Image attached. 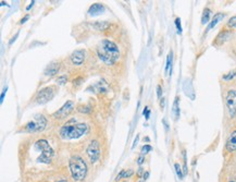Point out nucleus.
<instances>
[{
  "label": "nucleus",
  "instance_id": "1",
  "mask_svg": "<svg viewBox=\"0 0 236 182\" xmlns=\"http://www.w3.org/2000/svg\"><path fill=\"white\" fill-rule=\"evenodd\" d=\"M97 55L104 63L111 65L114 64L120 58L118 45L110 40H102L97 46Z\"/></svg>",
  "mask_w": 236,
  "mask_h": 182
},
{
  "label": "nucleus",
  "instance_id": "2",
  "mask_svg": "<svg viewBox=\"0 0 236 182\" xmlns=\"http://www.w3.org/2000/svg\"><path fill=\"white\" fill-rule=\"evenodd\" d=\"M88 125L86 123H76V124H65L60 129L59 134L63 140L79 139L88 132Z\"/></svg>",
  "mask_w": 236,
  "mask_h": 182
},
{
  "label": "nucleus",
  "instance_id": "3",
  "mask_svg": "<svg viewBox=\"0 0 236 182\" xmlns=\"http://www.w3.org/2000/svg\"><path fill=\"white\" fill-rule=\"evenodd\" d=\"M69 167H70L72 177L76 181H81L86 177L87 165H86L85 160L79 156H73L69 161Z\"/></svg>",
  "mask_w": 236,
  "mask_h": 182
},
{
  "label": "nucleus",
  "instance_id": "4",
  "mask_svg": "<svg viewBox=\"0 0 236 182\" xmlns=\"http://www.w3.org/2000/svg\"><path fill=\"white\" fill-rule=\"evenodd\" d=\"M35 148L41 152L40 156L37 158V161L38 163H44V164H49L54 154V150L49 145V143L47 142L46 140H38L35 143Z\"/></svg>",
  "mask_w": 236,
  "mask_h": 182
},
{
  "label": "nucleus",
  "instance_id": "5",
  "mask_svg": "<svg viewBox=\"0 0 236 182\" xmlns=\"http://www.w3.org/2000/svg\"><path fill=\"white\" fill-rule=\"evenodd\" d=\"M47 127V119L43 114H37L32 121H29L23 128V131L27 133H38L44 131Z\"/></svg>",
  "mask_w": 236,
  "mask_h": 182
},
{
  "label": "nucleus",
  "instance_id": "6",
  "mask_svg": "<svg viewBox=\"0 0 236 182\" xmlns=\"http://www.w3.org/2000/svg\"><path fill=\"white\" fill-rule=\"evenodd\" d=\"M54 95H56V87L54 86H46L37 93L36 101H37V104L44 105V104L48 103L49 100L52 99Z\"/></svg>",
  "mask_w": 236,
  "mask_h": 182
},
{
  "label": "nucleus",
  "instance_id": "7",
  "mask_svg": "<svg viewBox=\"0 0 236 182\" xmlns=\"http://www.w3.org/2000/svg\"><path fill=\"white\" fill-rule=\"evenodd\" d=\"M226 108L229 111V114L231 118H234L236 116V91L235 89H230L226 93L225 97Z\"/></svg>",
  "mask_w": 236,
  "mask_h": 182
},
{
  "label": "nucleus",
  "instance_id": "8",
  "mask_svg": "<svg viewBox=\"0 0 236 182\" xmlns=\"http://www.w3.org/2000/svg\"><path fill=\"white\" fill-rule=\"evenodd\" d=\"M74 109V103L72 101V100H68L67 103H64V105L62 106V107L57 110L56 112L52 114V117L54 119H57V120H62V119H65L67 117L70 116L72 111Z\"/></svg>",
  "mask_w": 236,
  "mask_h": 182
},
{
  "label": "nucleus",
  "instance_id": "9",
  "mask_svg": "<svg viewBox=\"0 0 236 182\" xmlns=\"http://www.w3.org/2000/svg\"><path fill=\"white\" fill-rule=\"evenodd\" d=\"M86 153H87V156L89 157L90 161L93 164L99 160V157H100V145H99L98 141H92L88 147H87V150H86Z\"/></svg>",
  "mask_w": 236,
  "mask_h": 182
},
{
  "label": "nucleus",
  "instance_id": "10",
  "mask_svg": "<svg viewBox=\"0 0 236 182\" xmlns=\"http://www.w3.org/2000/svg\"><path fill=\"white\" fill-rule=\"evenodd\" d=\"M85 60V50L76 49L71 55V62L75 65H81Z\"/></svg>",
  "mask_w": 236,
  "mask_h": 182
},
{
  "label": "nucleus",
  "instance_id": "11",
  "mask_svg": "<svg viewBox=\"0 0 236 182\" xmlns=\"http://www.w3.org/2000/svg\"><path fill=\"white\" fill-rule=\"evenodd\" d=\"M232 35V32L231 31H221V32L219 33L218 36L215 37V42H213V45H217V46H221L223 44L225 43L226 40H229L230 37Z\"/></svg>",
  "mask_w": 236,
  "mask_h": 182
},
{
  "label": "nucleus",
  "instance_id": "12",
  "mask_svg": "<svg viewBox=\"0 0 236 182\" xmlns=\"http://www.w3.org/2000/svg\"><path fill=\"white\" fill-rule=\"evenodd\" d=\"M59 70H60V63L57 61H54V62H51L47 65L45 71H44V74L46 76H54L59 72Z\"/></svg>",
  "mask_w": 236,
  "mask_h": 182
},
{
  "label": "nucleus",
  "instance_id": "13",
  "mask_svg": "<svg viewBox=\"0 0 236 182\" xmlns=\"http://www.w3.org/2000/svg\"><path fill=\"white\" fill-rule=\"evenodd\" d=\"M104 12V6L99 4V2L93 4L89 7V9H88V15H90V17H96V15L102 14Z\"/></svg>",
  "mask_w": 236,
  "mask_h": 182
},
{
  "label": "nucleus",
  "instance_id": "14",
  "mask_svg": "<svg viewBox=\"0 0 236 182\" xmlns=\"http://www.w3.org/2000/svg\"><path fill=\"white\" fill-rule=\"evenodd\" d=\"M225 148L227 152H230V153L235 152L236 150V130L235 131H233V132L230 134L229 139H227V141H226Z\"/></svg>",
  "mask_w": 236,
  "mask_h": 182
},
{
  "label": "nucleus",
  "instance_id": "15",
  "mask_svg": "<svg viewBox=\"0 0 236 182\" xmlns=\"http://www.w3.org/2000/svg\"><path fill=\"white\" fill-rule=\"evenodd\" d=\"M110 26H111V23L108 21H98L92 24V27H93L94 29H96V31H99V32L107 31V29H110Z\"/></svg>",
  "mask_w": 236,
  "mask_h": 182
},
{
  "label": "nucleus",
  "instance_id": "16",
  "mask_svg": "<svg viewBox=\"0 0 236 182\" xmlns=\"http://www.w3.org/2000/svg\"><path fill=\"white\" fill-rule=\"evenodd\" d=\"M224 18H225V14H224V13H222V12H219V13L215 14V17L212 18V20L209 22V25L207 26V29H206V32H209L210 29H213L215 25L218 24L220 21H222V20H223Z\"/></svg>",
  "mask_w": 236,
  "mask_h": 182
},
{
  "label": "nucleus",
  "instance_id": "17",
  "mask_svg": "<svg viewBox=\"0 0 236 182\" xmlns=\"http://www.w3.org/2000/svg\"><path fill=\"white\" fill-rule=\"evenodd\" d=\"M90 87L95 88L99 93H107L108 91H109V85H108V83L104 80H101L99 82H97L95 85H92Z\"/></svg>",
  "mask_w": 236,
  "mask_h": 182
},
{
  "label": "nucleus",
  "instance_id": "18",
  "mask_svg": "<svg viewBox=\"0 0 236 182\" xmlns=\"http://www.w3.org/2000/svg\"><path fill=\"white\" fill-rule=\"evenodd\" d=\"M172 114H174L175 120L180 118V98L175 97V99L173 101V107H172Z\"/></svg>",
  "mask_w": 236,
  "mask_h": 182
},
{
  "label": "nucleus",
  "instance_id": "19",
  "mask_svg": "<svg viewBox=\"0 0 236 182\" xmlns=\"http://www.w3.org/2000/svg\"><path fill=\"white\" fill-rule=\"evenodd\" d=\"M133 175H134V171H133L132 169H129V170H121V171H120V173L117 176V178H115V181H119L120 179L131 178Z\"/></svg>",
  "mask_w": 236,
  "mask_h": 182
},
{
  "label": "nucleus",
  "instance_id": "20",
  "mask_svg": "<svg viewBox=\"0 0 236 182\" xmlns=\"http://www.w3.org/2000/svg\"><path fill=\"white\" fill-rule=\"evenodd\" d=\"M210 17H211V10L206 8L202 12V15H201V24H207L208 22L210 21Z\"/></svg>",
  "mask_w": 236,
  "mask_h": 182
},
{
  "label": "nucleus",
  "instance_id": "21",
  "mask_svg": "<svg viewBox=\"0 0 236 182\" xmlns=\"http://www.w3.org/2000/svg\"><path fill=\"white\" fill-rule=\"evenodd\" d=\"M172 60H173V53H172V50H171L168 55L167 64H165V72H170V74L172 73Z\"/></svg>",
  "mask_w": 236,
  "mask_h": 182
},
{
  "label": "nucleus",
  "instance_id": "22",
  "mask_svg": "<svg viewBox=\"0 0 236 182\" xmlns=\"http://www.w3.org/2000/svg\"><path fill=\"white\" fill-rule=\"evenodd\" d=\"M236 76V70H233V71H230L229 73H226L222 76V79L224 81H232L234 78Z\"/></svg>",
  "mask_w": 236,
  "mask_h": 182
},
{
  "label": "nucleus",
  "instance_id": "23",
  "mask_svg": "<svg viewBox=\"0 0 236 182\" xmlns=\"http://www.w3.org/2000/svg\"><path fill=\"white\" fill-rule=\"evenodd\" d=\"M68 82V76L65 74L63 75H60V76H58L57 79V83L59 84V85H64L65 83Z\"/></svg>",
  "mask_w": 236,
  "mask_h": 182
},
{
  "label": "nucleus",
  "instance_id": "24",
  "mask_svg": "<svg viewBox=\"0 0 236 182\" xmlns=\"http://www.w3.org/2000/svg\"><path fill=\"white\" fill-rule=\"evenodd\" d=\"M77 110L79 111V112H82V114H88V112H90L92 111V108H90V106H79V108H77Z\"/></svg>",
  "mask_w": 236,
  "mask_h": 182
},
{
  "label": "nucleus",
  "instance_id": "25",
  "mask_svg": "<svg viewBox=\"0 0 236 182\" xmlns=\"http://www.w3.org/2000/svg\"><path fill=\"white\" fill-rule=\"evenodd\" d=\"M227 26L231 27V29H235L236 27V15L232 17V18L227 21Z\"/></svg>",
  "mask_w": 236,
  "mask_h": 182
},
{
  "label": "nucleus",
  "instance_id": "26",
  "mask_svg": "<svg viewBox=\"0 0 236 182\" xmlns=\"http://www.w3.org/2000/svg\"><path fill=\"white\" fill-rule=\"evenodd\" d=\"M174 168H175V171H176V173H177V177H179L180 179H183L184 173L182 172V168H181V166H180L179 164H175L174 165Z\"/></svg>",
  "mask_w": 236,
  "mask_h": 182
},
{
  "label": "nucleus",
  "instance_id": "27",
  "mask_svg": "<svg viewBox=\"0 0 236 182\" xmlns=\"http://www.w3.org/2000/svg\"><path fill=\"white\" fill-rule=\"evenodd\" d=\"M175 26H176V29H177V34H182V25H181V19L180 18H176L175 21Z\"/></svg>",
  "mask_w": 236,
  "mask_h": 182
},
{
  "label": "nucleus",
  "instance_id": "28",
  "mask_svg": "<svg viewBox=\"0 0 236 182\" xmlns=\"http://www.w3.org/2000/svg\"><path fill=\"white\" fill-rule=\"evenodd\" d=\"M83 82H84V79H83L82 76H79V78H76V79H74L72 81V83H73L74 86H79Z\"/></svg>",
  "mask_w": 236,
  "mask_h": 182
},
{
  "label": "nucleus",
  "instance_id": "29",
  "mask_svg": "<svg viewBox=\"0 0 236 182\" xmlns=\"http://www.w3.org/2000/svg\"><path fill=\"white\" fill-rule=\"evenodd\" d=\"M152 150V147L149 145V144H146V145H144L143 147H142V154H147V153H149L150 150Z\"/></svg>",
  "mask_w": 236,
  "mask_h": 182
},
{
  "label": "nucleus",
  "instance_id": "30",
  "mask_svg": "<svg viewBox=\"0 0 236 182\" xmlns=\"http://www.w3.org/2000/svg\"><path fill=\"white\" fill-rule=\"evenodd\" d=\"M143 114L145 116V119H146V120H149V118H150V109L148 107H145L143 110Z\"/></svg>",
  "mask_w": 236,
  "mask_h": 182
},
{
  "label": "nucleus",
  "instance_id": "31",
  "mask_svg": "<svg viewBox=\"0 0 236 182\" xmlns=\"http://www.w3.org/2000/svg\"><path fill=\"white\" fill-rule=\"evenodd\" d=\"M7 91H8V86H6L4 89H2V92H1V96H0V103L2 104L4 100V96H6V94H7Z\"/></svg>",
  "mask_w": 236,
  "mask_h": 182
},
{
  "label": "nucleus",
  "instance_id": "32",
  "mask_svg": "<svg viewBox=\"0 0 236 182\" xmlns=\"http://www.w3.org/2000/svg\"><path fill=\"white\" fill-rule=\"evenodd\" d=\"M157 96H158V98H162V88H161V86L160 85H158L157 86Z\"/></svg>",
  "mask_w": 236,
  "mask_h": 182
},
{
  "label": "nucleus",
  "instance_id": "33",
  "mask_svg": "<svg viewBox=\"0 0 236 182\" xmlns=\"http://www.w3.org/2000/svg\"><path fill=\"white\" fill-rule=\"evenodd\" d=\"M144 161H145V156H144V155H140L139 157L137 158V164L140 166V165L144 164Z\"/></svg>",
  "mask_w": 236,
  "mask_h": 182
},
{
  "label": "nucleus",
  "instance_id": "34",
  "mask_svg": "<svg viewBox=\"0 0 236 182\" xmlns=\"http://www.w3.org/2000/svg\"><path fill=\"white\" fill-rule=\"evenodd\" d=\"M19 34H20V32H18V33H16V34H15V35L13 36V37H12V38H11V40H10V42H9V45H10V46H11V45H12V44H13V43H14V42H15V40H16V38H18Z\"/></svg>",
  "mask_w": 236,
  "mask_h": 182
},
{
  "label": "nucleus",
  "instance_id": "35",
  "mask_svg": "<svg viewBox=\"0 0 236 182\" xmlns=\"http://www.w3.org/2000/svg\"><path fill=\"white\" fill-rule=\"evenodd\" d=\"M144 173H145V171H144V168L140 167L139 169H138V171H137V176H138L139 178H143Z\"/></svg>",
  "mask_w": 236,
  "mask_h": 182
},
{
  "label": "nucleus",
  "instance_id": "36",
  "mask_svg": "<svg viewBox=\"0 0 236 182\" xmlns=\"http://www.w3.org/2000/svg\"><path fill=\"white\" fill-rule=\"evenodd\" d=\"M29 14H26L25 17H24V18L22 19L21 21H20V24H24V23H25L26 21H27V20H29Z\"/></svg>",
  "mask_w": 236,
  "mask_h": 182
},
{
  "label": "nucleus",
  "instance_id": "37",
  "mask_svg": "<svg viewBox=\"0 0 236 182\" xmlns=\"http://www.w3.org/2000/svg\"><path fill=\"white\" fill-rule=\"evenodd\" d=\"M138 140H139V136L137 135V136H136V139L134 140V143H133V145H132V148H135V146L137 145V143H138Z\"/></svg>",
  "mask_w": 236,
  "mask_h": 182
},
{
  "label": "nucleus",
  "instance_id": "38",
  "mask_svg": "<svg viewBox=\"0 0 236 182\" xmlns=\"http://www.w3.org/2000/svg\"><path fill=\"white\" fill-rule=\"evenodd\" d=\"M160 106H161V109L164 108V97H162L160 99Z\"/></svg>",
  "mask_w": 236,
  "mask_h": 182
},
{
  "label": "nucleus",
  "instance_id": "39",
  "mask_svg": "<svg viewBox=\"0 0 236 182\" xmlns=\"http://www.w3.org/2000/svg\"><path fill=\"white\" fill-rule=\"evenodd\" d=\"M148 177H149V172L146 171L145 173H144V176H143V180H144V181H145V180H147V179H148Z\"/></svg>",
  "mask_w": 236,
  "mask_h": 182
},
{
  "label": "nucleus",
  "instance_id": "40",
  "mask_svg": "<svg viewBox=\"0 0 236 182\" xmlns=\"http://www.w3.org/2000/svg\"><path fill=\"white\" fill-rule=\"evenodd\" d=\"M34 4H35V1H34V0H33L32 2H31V4H29V6H27V7H26V10H29V9H31V8H32L33 6H34Z\"/></svg>",
  "mask_w": 236,
  "mask_h": 182
},
{
  "label": "nucleus",
  "instance_id": "41",
  "mask_svg": "<svg viewBox=\"0 0 236 182\" xmlns=\"http://www.w3.org/2000/svg\"><path fill=\"white\" fill-rule=\"evenodd\" d=\"M162 122H163V124H164V127H165V130H168L169 124H168V122H167V120H165V119H163V120H162Z\"/></svg>",
  "mask_w": 236,
  "mask_h": 182
},
{
  "label": "nucleus",
  "instance_id": "42",
  "mask_svg": "<svg viewBox=\"0 0 236 182\" xmlns=\"http://www.w3.org/2000/svg\"><path fill=\"white\" fill-rule=\"evenodd\" d=\"M0 4H1V6H8V4H7V2H6V1H1V2H0Z\"/></svg>",
  "mask_w": 236,
  "mask_h": 182
},
{
  "label": "nucleus",
  "instance_id": "43",
  "mask_svg": "<svg viewBox=\"0 0 236 182\" xmlns=\"http://www.w3.org/2000/svg\"><path fill=\"white\" fill-rule=\"evenodd\" d=\"M58 182H69L68 180H60V181H58Z\"/></svg>",
  "mask_w": 236,
  "mask_h": 182
},
{
  "label": "nucleus",
  "instance_id": "44",
  "mask_svg": "<svg viewBox=\"0 0 236 182\" xmlns=\"http://www.w3.org/2000/svg\"><path fill=\"white\" fill-rule=\"evenodd\" d=\"M230 182H236V178L235 179H233V180H231Z\"/></svg>",
  "mask_w": 236,
  "mask_h": 182
}]
</instances>
